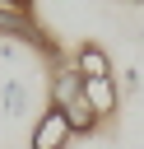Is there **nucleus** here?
<instances>
[{
  "instance_id": "nucleus-2",
  "label": "nucleus",
  "mask_w": 144,
  "mask_h": 149,
  "mask_svg": "<svg viewBox=\"0 0 144 149\" xmlns=\"http://www.w3.org/2000/svg\"><path fill=\"white\" fill-rule=\"evenodd\" d=\"M79 98H84V74H79L74 65H60V70L46 74V107L65 112V107L79 102Z\"/></svg>"
},
{
  "instance_id": "nucleus-8",
  "label": "nucleus",
  "mask_w": 144,
  "mask_h": 149,
  "mask_svg": "<svg viewBox=\"0 0 144 149\" xmlns=\"http://www.w3.org/2000/svg\"><path fill=\"white\" fill-rule=\"evenodd\" d=\"M125 5H144V0H125Z\"/></svg>"
},
{
  "instance_id": "nucleus-4",
  "label": "nucleus",
  "mask_w": 144,
  "mask_h": 149,
  "mask_svg": "<svg viewBox=\"0 0 144 149\" xmlns=\"http://www.w3.org/2000/svg\"><path fill=\"white\" fill-rule=\"evenodd\" d=\"M0 112L9 121H23L33 112V88H28L23 74H5V84H0Z\"/></svg>"
},
{
  "instance_id": "nucleus-6",
  "label": "nucleus",
  "mask_w": 144,
  "mask_h": 149,
  "mask_svg": "<svg viewBox=\"0 0 144 149\" xmlns=\"http://www.w3.org/2000/svg\"><path fill=\"white\" fill-rule=\"evenodd\" d=\"M0 9H23V14H33V0H0Z\"/></svg>"
},
{
  "instance_id": "nucleus-7",
  "label": "nucleus",
  "mask_w": 144,
  "mask_h": 149,
  "mask_svg": "<svg viewBox=\"0 0 144 149\" xmlns=\"http://www.w3.org/2000/svg\"><path fill=\"white\" fill-rule=\"evenodd\" d=\"M121 88H130V93H135V88H139V70H125V79H121Z\"/></svg>"
},
{
  "instance_id": "nucleus-5",
  "label": "nucleus",
  "mask_w": 144,
  "mask_h": 149,
  "mask_svg": "<svg viewBox=\"0 0 144 149\" xmlns=\"http://www.w3.org/2000/svg\"><path fill=\"white\" fill-rule=\"evenodd\" d=\"M84 98H88V107L98 112L102 126H107V121L116 116V107H121V88H116V79H84Z\"/></svg>"
},
{
  "instance_id": "nucleus-1",
  "label": "nucleus",
  "mask_w": 144,
  "mask_h": 149,
  "mask_svg": "<svg viewBox=\"0 0 144 149\" xmlns=\"http://www.w3.org/2000/svg\"><path fill=\"white\" fill-rule=\"evenodd\" d=\"M70 140H74V130H70V121L56 112V107H46L37 121H33V135H28V149H70Z\"/></svg>"
},
{
  "instance_id": "nucleus-3",
  "label": "nucleus",
  "mask_w": 144,
  "mask_h": 149,
  "mask_svg": "<svg viewBox=\"0 0 144 149\" xmlns=\"http://www.w3.org/2000/svg\"><path fill=\"white\" fill-rule=\"evenodd\" d=\"M70 65H74L84 79H116L111 56H107V47H98V42H79V47L70 51Z\"/></svg>"
}]
</instances>
